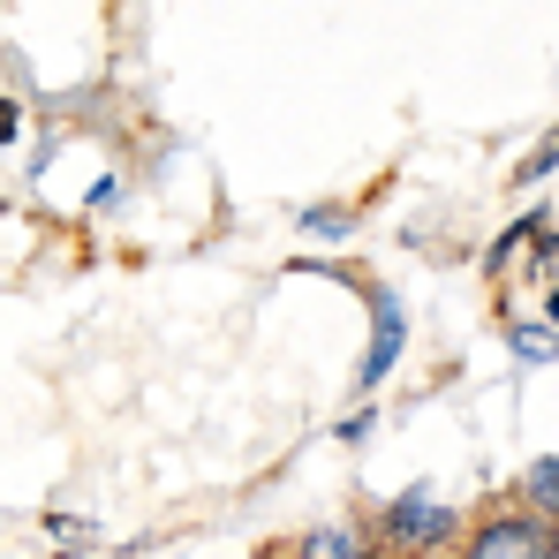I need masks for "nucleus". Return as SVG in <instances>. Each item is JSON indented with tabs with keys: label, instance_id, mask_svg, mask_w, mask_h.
I'll list each match as a JSON object with an SVG mask.
<instances>
[{
	"label": "nucleus",
	"instance_id": "nucleus-2",
	"mask_svg": "<svg viewBox=\"0 0 559 559\" xmlns=\"http://www.w3.org/2000/svg\"><path fill=\"white\" fill-rule=\"evenodd\" d=\"M552 545H559V530L537 522V514L507 491V499H491V507L468 514V537H462L454 559H552Z\"/></svg>",
	"mask_w": 559,
	"mask_h": 559
},
{
	"label": "nucleus",
	"instance_id": "nucleus-13",
	"mask_svg": "<svg viewBox=\"0 0 559 559\" xmlns=\"http://www.w3.org/2000/svg\"><path fill=\"white\" fill-rule=\"evenodd\" d=\"M545 325H552V333H559V287H552V295H545Z\"/></svg>",
	"mask_w": 559,
	"mask_h": 559
},
{
	"label": "nucleus",
	"instance_id": "nucleus-6",
	"mask_svg": "<svg viewBox=\"0 0 559 559\" xmlns=\"http://www.w3.org/2000/svg\"><path fill=\"white\" fill-rule=\"evenodd\" d=\"M295 227H302L310 242H348V235L364 227V212H356V204H333V197H325V204H310V212H295Z\"/></svg>",
	"mask_w": 559,
	"mask_h": 559
},
{
	"label": "nucleus",
	"instance_id": "nucleus-8",
	"mask_svg": "<svg viewBox=\"0 0 559 559\" xmlns=\"http://www.w3.org/2000/svg\"><path fill=\"white\" fill-rule=\"evenodd\" d=\"M559 175V129H545L537 136V152L530 159H514V189H537V182H552Z\"/></svg>",
	"mask_w": 559,
	"mask_h": 559
},
{
	"label": "nucleus",
	"instance_id": "nucleus-11",
	"mask_svg": "<svg viewBox=\"0 0 559 559\" xmlns=\"http://www.w3.org/2000/svg\"><path fill=\"white\" fill-rule=\"evenodd\" d=\"M15 129H23V114H15V98H0V144H15Z\"/></svg>",
	"mask_w": 559,
	"mask_h": 559
},
{
	"label": "nucleus",
	"instance_id": "nucleus-3",
	"mask_svg": "<svg viewBox=\"0 0 559 559\" xmlns=\"http://www.w3.org/2000/svg\"><path fill=\"white\" fill-rule=\"evenodd\" d=\"M333 280H356L364 302H371V348H364V364H356V393L371 401L378 385L401 371V348H408V302H401V287L371 280L364 265H333Z\"/></svg>",
	"mask_w": 559,
	"mask_h": 559
},
{
	"label": "nucleus",
	"instance_id": "nucleus-4",
	"mask_svg": "<svg viewBox=\"0 0 559 559\" xmlns=\"http://www.w3.org/2000/svg\"><path fill=\"white\" fill-rule=\"evenodd\" d=\"M287 552H295V559H385V545L371 537L364 514H341V522H310V530H295Z\"/></svg>",
	"mask_w": 559,
	"mask_h": 559
},
{
	"label": "nucleus",
	"instance_id": "nucleus-12",
	"mask_svg": "<svg viewBox=\"0 0 559 559\" xmlns=\"http://www.w3.org/2000/svg\"><path fill=\"white\" fill-rule=\"evenodd\" d=\"M250 559H295V552H287V537H273V545H258Z\"/></svg>",
	"mask_w": 559,
	"mask_h": 559
},
{
	"label": "nucleus",
	"instance_id": "nucleus-1",
	"mask_svg": "<svg viewBox=\"0 0 559 559\" xmlns=\"http://www.w3.org/2000/svg\"><path fill=\"white\" fill-rule=\"evenodd\" d=\"M364 522H371V537L385 545V559H447V552H462V537H468V514L447 507L431 484H408V491L378 499Z\"/></svg>",
	"mask_w": 559,
	"mask_h": 559
},
{
	"label": "nucleus",
	"instance_id": "nucleus-10",
	"mask_svg": "<svg viewBox=\"0 0 559 559\" xmlns=\"http://www.w3.org/2000/svg\"><path fill=\"white\" fill-rule=\"evenodd\" d=\"M333 439H341V447H364V439H371V408H356V416H341V424H333Z\"/></svg>",
	"mask_w": 559,
	"mask_h": 559
},
{
	"label": "nucleus",
	"instance_id": "nucleus-7",
	"mask_svg": "<svg viewBox=\"0 0 559 559\" xmlns=\"http://www.w3.org/2000/svg\"><path fill=\"white\" fill-rule=\"evenodd\" d=\"M537 227H545V219H537V212H522V219H514V227L491 242V258H484V280H491V287H499V280H507V265H514V258L537 242Z\"/></svg>",
	"mask_w": 559,
	"mask_h": 559
},
{
	"label": "nucleus",
	"instance_id": "nucleus-9",
	"mask_svg": "<svg viewBox=\"0 0 559 559\" xmlns=\"http://www.w3.org/2000/svg\"><path fill=\"white\" fill-rule=\"evenodd\" d=\"M46 537H53L61 552H92V545H98V522H92V514H46Z\"/></svg>",
	"mask_w": 559,
	"mask_h": 559
},
{
	"label": "nucleus",
	"instance_id": "nucleus-5",
	"mask_svg": "<svg viewBox=\"0 0 559 559\" xmlns=\"http://www.w3.org/2000/svg\"><path fill=\"white\" fill-rule=\"evenodd\" d=\"M514 499L537 514V522H552L559 530V454H537V462L514 476Z\"/></svg>",
	"mask_w": 559,
	"mask_h": 559
},
{
	"label": "nucleus",
	"instance_id": "nucleus-14",
	"mask_svg": "<svg viewBox=\"0 0 559 559\" xmlns=\"http://www.w3.org/2000/svg\"><path fill=\"white\" fill-rule=\"evenodd\" d=\"M53 559H98V552H53Z\"/></svg>",
	"mask_w": 559,
	"mask_h": 559
}]
</instances>
